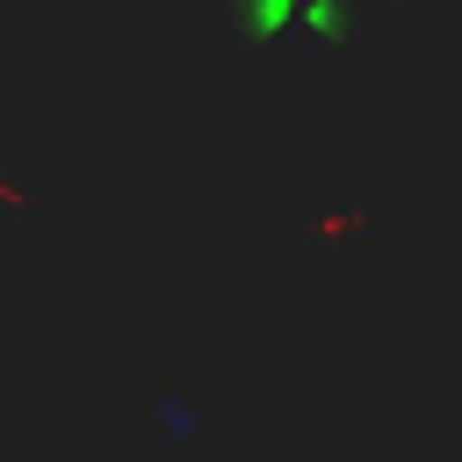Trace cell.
<instances>
[{
  "instance_id": "cell-1",
  "label": "cell",
  "mask_w": 462,
  "mask_h": 462,
  "mask_svg": "<svg viewBox=\"0 0 462 462\" xmlns=\"http://www.w3.org/2000/svg\"><path fill=\"white\" fill-rule=\"evenodd\" d=\"M245 43H332L346 36L354 0H224Z\"/></svg>"
}]
</instances>
